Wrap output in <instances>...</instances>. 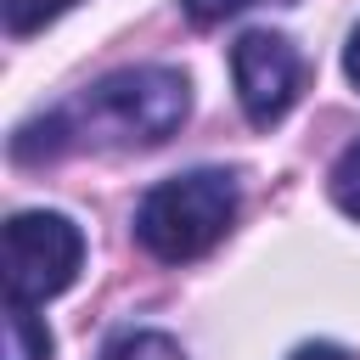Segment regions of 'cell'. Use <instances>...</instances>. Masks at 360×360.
<instances>
[{"mask_svg":"<svg viewBox=\"0 0 360 360\" xmlns=\"http://www.w3.org/2000/svg\"><path fill=\"white\" fill-rule=\"evenodd\" d=\"M236 208H242V186L231 169H186L158 180L135 202V242L163 264H191L225 242Z\"/></svg>","mask_w":360,"mask_h":360,"instance_id":"7a4b0ae2","label":"cell"},{"mask_svg":"<svg viewBox=\"0 0 360 360\" xmlns=\"http://www.w3.org/2000/svg\"><path fill=\"white\" fill-rule=\"evenodd\" d=\"M186 112H191V84L180 68L163 62L118 68L90 90H79L73 101L51 107L45 118H28L11 135V158L34 163L79 146H158L186 124Z\"/></svg>","mask_w":360,"mask_h":360,"instance_id":"6da1fadb","label":"cell"},{"mask_svg":"<svg viewBox=\"0 0 360 360\" xmlns=\"http://www.w3.org/2000/svg\"><path fill=\"white\" fill-rule=\"evenodd\" d=\"M231 79H236V101L248 112L253 129H270L287 118V107L298 101V79H304V56L292 51L287 34L270 28H248L231 45Z\"/></svg>","mask_w":360,"mask_h":360,"instance_id":"277c9868","label":"cell"},{"mask_svg":"<svg viewBox=\"0 0 360 360\" xmlns=\"http://www.w3.org/2000/svg\"><path fill=\"white\" fill-rule=\"evenodd\" d=\"M101 360H186V349L169 332H158V326H129V332L107 338Z\"/></svg>","mask_w":360,"mask_h":360,"instance_id":"8992f818","label":"cell"},{"mask_svg":"<svg viewBox=\"0 0 360 360\" xmlns=\"http://www.w3.org/2000/svg\"><path fill=\"white\" fill-rule=\"evenodd\" d=\"M343 73H349V84L360 90V22L349 28V45H343Z\"/></svg>","mask_w":360,"mask_h":360,"instance_id":"8fae6325","label":"cell"},{"mask_svg":"<svg viewBox=\"0 0 360 360\" xmlns=\"http://www.w3.org/2000/svg\"><path fill=\"white\" fill-rule=\"evenodd\" d=\"M68 6H79V0H0V17H6V34L22 39V34H39L45 22H56Z\"/></svg>","mask_w":360,"mask_h":360,"instance_id":"52a82bcc","label":"cell"},{"mask_svg":"<svg viewBox=\"0 0 360 360\" xmlns=\"http://www.w3.org/2000/svg\"><path fill=\"white\" fill-rule=\"evenodd\" d=\"M248 6H264V0H180V11H186L197 28H214V22H225V17L248 11ZM276 6H292V0H276Z\"/></svg>","mask_w":360,"mask_h":360,"instance_id":"9c48e42d","label":"cell"},{"mask_svg":"<svg viewBox=\"0 0 360 360\" xmlns=\"http://www.w3.org/2000/svg\"><path fill=\"white\" fill-rule=\"evenodd\" d=\"M326 191H332V202L349 214V219H360V141H349L343 152H338V163H332V180H326Z\"/></svg>","mask_w":360,"mask_h":360,"instance_id":"ba28073f","label":"cell"},{"mask_svg":"<svg viewBox=\"0 0 360 360\" xmlns=\"http://www.w3.org/2000/svg\"><path fill=\"white\" fill-rule=\"evenodd\" d=\"M84 231L56 208H22L6 219V298L45 304L79 281Z\"/></svg>","mask_w":360,"mask_h":360,"instance_id":"3957f363","label":"cell"},{"mask_svg":"<svg viewBox=\"0 0 360 360\" xmlns=\"http://www.w3.org/2000/svg\"><path fill=\"white\" fill-rule=\"evenodd\" d=\"M287 360H349V349H338V343H298Z\"/></svg>","mask_w":360,"mask_h":360,"instance_id":"30bf717a","label":"cell"},{"mask_svg":"<svg viewBox=\"0 0 360 360\" xmlns=\"http://www.w3.org/2000/svg\"><path fill=\"white\" fill-rule=\"evenodd\" d=\"M34 309L39 304L6 298V360H51V332Z\"/></svg>","mask_w":360,"mask_h":360,"instance_id":"5b68a950","label":"cell"}]
</instances>
